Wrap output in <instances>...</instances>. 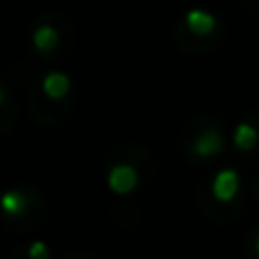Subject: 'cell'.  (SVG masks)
Masks as SVG:
<instances>
[{"mask_svg": "<svg viewBox=\"0 0 259 259\" xmlns=\"http://www.w3.org/2000/svg\"><path fill=\"white\" fill-rule=\"evenodd\" d=\"M234 146L243 152H250L259 146V127L250 121H241L234 130Z\"/></svg>", "mask_w": 259, "mask_h": 259, "instance_id": "8992f818", "label": "cell"}, {"mask_svg": "<svg viewBox=\"0 0 259 259\" xmlns=\"http://www.w3.org/2000/svg\"><path fill=\"white\" fill-rule=\"evenodd\" d=\"M3 100H5V91H3V87H0V105H3Z\"/></svg>", "mask_w": 259, "mask_h": 259, "instance_id": "8fae6325", "label": "cell"}, {"mask_svg": "<svg viewBox=\"0 0 259 259\" xmlns=\"http://www.w3.org/2000/svg\"><path fill=\"white\" fill-rule=\"evenodd\" d=\"M32 44H34L36 50H53L55 46L59 44V34L53 25H39L34 32H32Z\"/></svg>", "mask_w": 259, "mask_h": 259, "instance_id": "ba28073f", "label": "cell"}, {"mask_svg": "<svg viewBox=\"0 0 259 259\" xmlns=\"http://www.w3.org/2000/svg\"><path fill=\"white\" fill-rule=\"evenodd\" d=\"M27 259H50V250L44 241H32L27 246Z\"/></svg>", "mask_w": 259, "mask_h": 259, "instance_id": "9c48e42d", "label": "cell"}, {"mask_svg": "<svg viewBox=\"0 0 259 259\" xmlns=\"http://www.w3.org/2000/svg\"><path fill=\"white\" fill-rule=\"evenodd\" d=\"M223 146H225V137H223V132H221V127L207 125L196 137V141H193V152H196L198 157H202V159H207V157L219 155V152L223 150Z\"/></svg>", "mask_w": 259, "mask_h": 259, "instance_id": "7a4b0ae2", "label": "cell"}, {"mask_svg": "<svg viewBox=\"0 0 259 259\" xmlns=\"http://www.w3.org/2000/svg\"><path fill=\"white\" fill-rule=\"evenodd\" d=\"M139 175L130 164H114L107 173V184L116 193H127L137 187Z\"/></svg>", "mask_w": 259, "mask_h": 259, "instance_id": "3957f363", "label": "cell"}, {"mask_svg": "<svg viewBox=\"0 0 259 259\" xmlns=\"http://www.w3.org/2000/svg\"><path fill=\"white\" fill-rule=\"evenodd\" d=\"M250 250H252V257L259 259V228L252 232V237H250Z\"/></svg>", "mask_w": 259, "mask_h": 259, "instance_id": "30bf717a", "label": "cell"}, {"mask_svg": "<svg viewBox=\"0 0 259 259\" xmlns=\"http://www.w3.org/2000/svg\"><path fill=\"white\" fill-rule=\"evenodd\" d=\"M30 207V198L21 189H9L0 196V209L9 216H23Z\"/></svg>", "mask_w": 259, "mask_h": 259, "instance_id": "5b68a950", "label": "cell"}, {"mask_svg": "<svg viewBox=\"0 0 259 259\" xmlns=\"http://www.w3.org/2000/svg\"><path fill=\"white\" fill-rule=\"evenodd\" d=\"M184 23H187L189 30L200 36L211 34L216 30V25H219L216 16L211 12H207V9H189L187 16H184Z\"/></svg>", "mask_w": 259, "mask_h": 259, "instance_id": "277c9868", "label": "cell"}, {"mask_svg": "<svg viewBox=\"0 0 259 259\" xmlns=\"http://www.w3.org/2000/svg\"><path fill=\"white\" fill-rule=\"evenodd\" d=\"M241 187V178L234 168H221L211 182V196L216 202H232Z\"/></svg>", "mask_w": 259, "mask_h": 259, "instance_id": "6da1fadb", "label": "cell"}, {"mask_svg": "<svg viewBox=\"0 0 259 259\" xmlns=\"http://www.w3.org/2000/svg\"><path fill=\"white\" fill-rule=\"evenodd\" d=\"M41 87H44L46 96H50V98H64L68 94V89H71V80L62 71H50L44 75Z\"/></svg>", "mask_w": 259, "mask_h": 259, "instance_id": "52a82bcc", "label": "cell"}]
</instances>
